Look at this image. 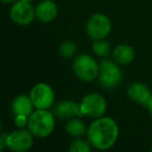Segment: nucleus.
<instances>
[{
	"instance_id": "nucleus-1",
	"label": "nucleus",
	"mask_w": 152,
	"mask_h": 152,
	"mask_svg": "<svg viewBox=\"0 0 152 152\" xmlns=\"http://www.w3.org/2000/svg\"><path fill=\"white\" fill-rule=\"evenodd\" d=\"M88 141L98 150H107L116 144L119 137V126L114 119L100 117L90 124L87 130Z\"/></svg>"
},
{
	"instance_id": "nucleus-2",
	"label": "nucleus",
	"mask_w": 152,
	"mask_h": 152,
	"mask_svg": "<svg viewBox=\"0 0 152 152\" xmlns=\"http://www.w3.org/2000/svg\"><path fill=\"white\" fill-rule=\"evenodd\" d=\"M27 127L34 137H47L54 130V116L47 110H37L28 117Z\"/></svg>"
},
{
	"instance_id": "nucleus-3",
	"label": "nucleus",
	"mask_w": 152,
	"mask_h": 152,
	"mask_svg": "<svg viewBox=\"0 0 152 152\" xmlns=\"http://www.w3.org/2000/svg\"><path fill=\"white\" fill-rule=\"evenodd\" d=\"M75 75L83 81H92L98 78L99 64L89 54H79L73 61Z\"/></svg>"
},
{
	"instance_id": "nucleus-4",
	"label": "nucleus",
	"mask_w": 152,
	"mask_h": 152,
	"mask_svg": "<svg viewBox=\"0 0 152 152\" xmlns=\"http://www.w3.org/2000/svg\"><path fill=\"white\" fill-rule=\"evenodd\" d=\"M123 73L119 66L110 59H102L99 64L98 80L105 89H114L121 83Z\"/></svg>"
},
{
	"instance_id": "nucleus-5",
	"label": "nucleus",
	"mask_w": 152,
	"mask_h": 152,
	"mask_svg": "<svg viewBox=\"0 0 152 152\" xmlns=\"http://www.w3.org/2000/svg\"><path fill=\"white\" fill-rule=\"evenodd\" d=\"M79 104H80L81 116L91 117L95 119L103 117L107 108L106 100L97 93L86 95Z\"/></svg>"
},
{
	"instance_id": "nucleus-6",
	"label": "nucleus",
	"mask_w": 152,
	"mask_h": 152,
	"mask_svg": "<svg viewBox=\"0 0 152 152\" xmlns=\"http://www.w3.org/2000/svg\"><path fill=\"white\" fill-rule=\"evenodd\" d=\"M112 30L110 18L104 14H94L89 18L87 23V34L94 41L103 40Z\"/></svg>"
},
{
	"instance_id": "nucleus-7",
	"label": "nucleus",
	"mask_w": 152,
	"mask_h": 152,
	"mask_svg": "<svg viewBox=\"0 0 152 152\" xmlns=\"http://www.w3.org/2000/svg\"><path fill=\"white\" fill-rule=\"evenodd\" d=\"M34 135L30 132V130H25L23 128H19L13 132L7 134L5 139V147L15 152H24L29 150L34 145Z\"/></svg>"
},
{
	"instance_id": "nucleus-8",
	"label": "nucleus",
	"mask_w": 152,
	"mask_h": 152,
	"mask_svg": "<svg viewBox=\"0 0 152 152\" xmlns=\"http://www.w3.org/2000/svg\"><path fill=\"white\" fill-rule=\"evenodd\" d=\"M29 96L37 110H48L54 102V92L45 83H39L30 90Z\"/></svg>"
},
{
	"instance_id": "nucleus-9",
	"label": "nucleus",
	"mask_w": 152,
	"mask_h": 152,
	"mask_svg": "<svg viewBox=\"0 0 152 152\" xmlns=\"http://www.w3.org/2000/svg\"><path fill=\"white\" fill-rule=\"evenodd\" d=\"M10 15L14 23L25 26L32 23L36 17V11L30 2L23 1V0H17L12 7Z\"/></svg>"
},
{
	"instance_id": "nucleus-10",
	"label": "nucleus",
	"mask_w": 152,
	"mask_h": 152,
	"mask_svg": "<svg viewBox=\"0 0 152 152\" xmlns=\"http://www.w3.org/2000/svg\"><path fill=\"white\" fill-rule=\"evenodd\" d=\"M54 115L61 120H70L75 117H81L80 104L72 100H64L55 106Z\"/></svg>"
},
{
	"instance_id": "nucleus-11",
	"label": "nucleus",
	"mask_w": 152,
	"mask_h": 152,
	"mask_svg": "<svg viewBox=\"0 0 152 152\" xmlns=\"http://www.w3.org/2000/svg\"><path fill=\"white\" fill-rule=\"evenodd\" d=\"M127 95L135 103L147 106L152 94L145 83H132L127 89Z\"/></svg>"
},
{
	"instance_id": "nucleus-12",
	"label": "nucleus",
	"mask_w": 152,
	"mask_h": 152,
	"mask_svg": "<svg viewBox=\"0 0 152 152\" xmlns=\"http://www.w3.org/2000/svg\"><path fill=\"white\" fill-rule=\"evenodd\" d=\"M34 11H36V17L44 23L53 21L58 14L57 5L52 0H43L42 2L37 5Z\"/></svg>"
},
{
	"instance_id": "nucleus-13",
	"label": "nucleus",
	"mask_w": 152,
	"mask_h": 152,
	"mask_svg": "<svg viewBox=\"0 0 152 152\" xmlns=\"http://www.w3.org/2000/svg\"><path fill=\"white\" fill-rule=\"evenodd\" d=\"M34 103L31 101L30 96L19 95L15 97L12 102V110L14 115H24L29 117L34 113Z\"/></svg>"
},
{
	"instance_id": "nucleus-14",
	"label": "nucleus",
	"mask_w": 152,
	"mask_h": 152,
	"mask_svg": "<svg viewBox=\"0 0 152 152\" xmlns=\"http://www.w3.org/2000/svg\"><path fill=\"white\" fill-rule=\"evenodd\" d=\"M115 61L121 65H128L132 63L135 56L134 49L126 44H119L113 51Z\"/></svg>"
},
{
	"instance_id": "nucleus-15",
	"label": "nucleus",
	"mask_w": 152,
	"mask_h": 152,
	"mask_svg": "<svg viewBox=\"0 0 152 152\" xmlns=\"http://www.w3.org/2000/svg\"><path fill=\"white\" fill-rule=\"evenodd\" d=\"M65 130L70 137H80L87 132L88 129L86 128V124L80 119H70L68 120L67 124L65 126Z\"/></svg>"
},
{
	"instance_id": "nucleus-16",
	"label": "nucleus",
	"mask_w": 152,
	"mask_h": 152,
	"mask_svg": "<svg viewBox=\"0 0 152 152\" xmlns=\"http://www.w3.org/2000/svg\"><path fill=\"white\" fill-rule=\"evenodd\" d=\"M92 50L98 56L105 57L110 53V45L107 41H104V39L96 40L92 45Z\"/></svg>"
},
{
	"instance_id": "nucleus-17",
	"label": "nucleus",
	"mask_w": 152,
	"mask_h": 152,
	"mask_svg": "<svg viewBox=\"0 0 152 152\" xmlns=\"http://www.w3.org/2000/svg\"><path fill=\"white\" fill-rule=\"evenodd\" d=\"M59 54L64 56L65 58H71L75 55L77 47H76L75 43L73 41H64L61 45H59Z\"/></svg>"
},
{
	"instance_id": "nucleus-18",
	"label": "nucleus",
	"mask_w": 152,
	"mask_h": 152,
	"mask_svg": "<svg viewBox=\"0 0 152 152\" xmlns=\"http://www.w3.org/2000/svg\"><path fill=\"white\" fill-rule=\"evenodd\" d=\"M70 152H90L91 151V144L77 137V140L73 141L69 147Z\"/></svg>"
},
{
	"instance_id": "nucleus-19",
	"label": "nucleus",
	"mask_w": 152,
	"mask_h": 152,
	"mask_svg": "<svg viewBox=\"0 0 152 152\" xmlns=\"http://www.w3.org/2000/svg\"><path fill=\"white\" fill-rule=\"evenodd\" d=\"M14 123L18 128H24L25 126H27L28 117L24 116V115H15Z\"/></svg>"
},
{
	"instance_id": "nucleus-20",
	"label": "nucleus",
	"mask_w": 152,
	"mask_h": 152,
	"mask_svg": "<svg viewBox=\"0 0 152 152\" xmlns=\"http://www.w3.org/2000/svg\"><path fill=\"white\" fill-rule=\"evenodd\" d=\"M7 133H2L1 137H0V146H1L0 149H1V151H2L5 147V139H7Z\"/></svg>"
},
{
	"instance_id": "nucleus-21",
	"label": "nucleus",
	"mask_w": 152,
	"mask_h": 152,
	"mask_svg": "<svg viewBox=\"0 0 152 152\" xmlns=\"http://www.w3.org/2000/svg\"><path fill=\"white\" fill-rule=\"evenodd\" d=\"M147 107H148V110H149V113L152 115V96H151V98H150L149 102H148V105H147Z\"/></svg>"
},
{
	"instance_id": "nucleus-22",
	"label": "nucleus",
	"mask_w": 152,
	"mask_h": 152,
	"mask_svg": "<svg viewBox=\"0 0 152 152\" xmlns=\"http://www.w3.org/2000/svg\"><path fill=\"white\" fill-rule=\"evenodd\" d=\"M3 3H12V2H16L17 0H1Z\"/></svg>"
},
{
	"instance_id": "nucleus-23",
	"label": "nucleus",
	"mask_w": 152,
	"mask_h": 152,
	"mask_svg": "<svg viewBox=\"0 0 152 152\" xmlns=\"http://www.w3.org/2000/svg\"><path fill=\"white\" fill-rule=\"evenodd\" d=\"M23 1H27V2H31L32 0H23Z\"/></svg>"
}]
</instances>
